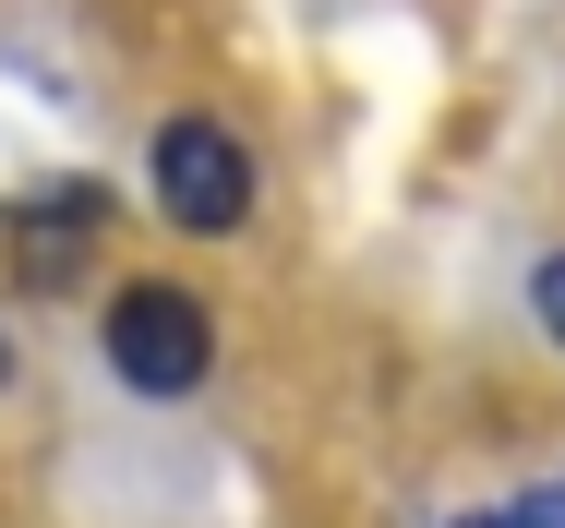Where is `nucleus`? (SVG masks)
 <instances>
[{
	"instance_id": "nucleus-2",
	"label": "nucleus",
	"mask_w": 565,
	"mask_h": 528,
	"mask_svg": "<svg viewBox=\"0 0 565 528\" xmlns=\"http://www.w3.org/2000/svg\"><path fill=\"white\" fill-rule=\"evenodd\" d=\"M205 360H217V324L193 289H169V277H132L109 301V373L132 397H193L205 385Z\"/></svg>"
},
{
	"instance_id": "nucleus-3",
	"label": "nucleus",
	"mask_w": 565,
	"mask_h": 528,
	"mask_svg": "<svg viewBox=\"0 0 565 528\" xmlns=\"http://www.w3.org/2000/svg\"><path fill=\"white\" fill-rule=\"evenodd\" d=\"M530 313H542V336L565 348V252H542V277H530Z\"/></svg>"
},
{
	"instance_id": "nucleus-4",
	"label": "nucleus",
	"mask_w": 565,
	"mask_h": 528,
	"mask_svg": "<svg viewBox=\"0 0 565 528\" xmlns=\"http://www.w3.org/2000/svg\"><path fill=\"white\" fill-rule=\"evenodd\" d=\"M0 385H12V336H0Z\"/></svg>"
},
{
	"instance_id": "nucleus-1",
	"label": "nucleus",
	"mask_w": 565,
	"mask_h": 528,
	"mask_svg": "<svg viewBox=\"0 0 565 528\" xmlns=\"http://www.w3.org/2000/svg\"><path fill=\"white\" fill-rule=\"evenodd\" d=\"M157 216L181 228V240H228L241 216H253V144L205 120V108H181V120H157Z\"/></svg>"
}]
</instances>
